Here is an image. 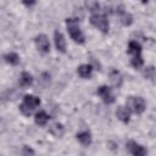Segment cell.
I'll use <instances>...</instances> for the list:
<instances>
[{
  "mask_svg": "<svg viewBox=\"0 0 156 156\" xmlns=\"http://www.w3.org/2000/svg\"><path fill=\"white\" fill-rule=\"evenodd\" d=\"M66 26H67L69 37L73 39V41L77 44H84L85 38L79 28V20L78 18H66Z\"/></svg>",
  "mask_w": 156,
  "mask_h": 156,
  "instance_id": "1",
  "label": "cell"
},
{
  "mask_svg": "<svg viewBox=\"0 0 156 156\" xmlns=\"http://www.w3.org/2000/svg\"><path fill=\"white\" fill-rule=\"evenodd\" d=\"M39 105H40V99L37 98L35 95L28 94V95H24L23 101H22V104L20 105V111H21L24 116H30L32 112H33Z\"/></svg>",
  "mask_w": 156,
  "mask_h": 156,
  "instance_id": "2",
  "label": "cell"
},
{
  "mask_svg": "<svg viewBox=\"0 0 156 156\" xmlns=\"http://www.w3.org/2000/svg\"><path fill=\"white\" fill-rule=\"evenodd\" d=\"M90 23L94 26V27H96L101 33H104V34H106V33H108V20H107V17H106V15L105 13H101V12H94V13H91V16H90Z\"/></svg>",
  "mask_w": 156,
  "mask_h": 156,
  "instance_id": "3",
  "label": "cell"
},
{
  "mask_svg": "<svg viewBox=\"0 0 156 156\" xmlns=\"http://www.w3.org/2000/svg\"><path fill=\"white\" fill-rule=\"evenodd\" d=\"M126 105H127V108L134 113H143L145 111V107H146V104H145V100L141 98V96H129L126 101Z\"/></svg>",
  "mask_w": 156,
  "mask_h": 156,
  "instance_id": "4",
  "label": "cell"
},
{
  "mask_svg": "<svg viewBox=\"0 0 156 156\" xmlns=\"http://www.w3.org/2000/svg\"><path fill=\"white\" fill-rule=\"evenodd\" d=\"M115 12H116V15L118 16V18H119V21H121V23H122L123 26H130V24L133 23V17H132V15L124 10L123 5H118V6L116 7Z\"/></svg>",
  "mask_w": 156,
  "mask_h": 156,
  "instance_id": "5",
  "label": "cell"
},
{
  "mask_svg": "<svg viewBox=\"0 0 156 156\" xmlns=\"http://www.w3.org/2000/svg\"><path fill=\"white\" fill-rule=\"evenodd\" d=\"M34 41H35V45H37V48H38V50L40 52L48 54L50 51V41H49V39H48V37L45 34L37 35Z\"/></svg>",
  "mask_w": 156,
  "mask_h": 156,
  "instance_id": "6",
  "label": "cell"
},
{
  "mask_svg": "<svg viewBox=\"0 0 156 156\" xmlns=\"http://www.w3.org/2000/svg\"><path fill=\"white\" fill-rule=\"evenodd\" d=\"M127 149L132 156H146V150L143 145L138 144L134 140H129L127 143Z\"/></svg>",
  "mask_w": 156,
  "mask_h": 156,
  "instance_id": "7",
  "label": "cell"
},
{
  "mask_svg": "<svg viewBox=\"0 0 156 156\" xmlns=\"http://www.w3.org/2000/svg\"><path fill=\"white\" fill-rule=\"evenodd\" d=\"M96 93H98V95L102 99V101L106 102V104H112V102L115 101V96H113L111 89H110L107 85H101V87H99V89H98Z\"/></svg>",
  "mask_w": 156,
  "mask_h": 156,
  "instance_id": "8",
  "label": "cell"
},
{
  "mask_svg": "<svg viewBox=\"0 0 156 156\" xmlns=\"http://www.w3.org/2000/svg\"><path fill=\"white\" fill-rule=\"evenodd\" d=\"M54 41H55V46L57 49V51L65 54L66 52V40L63 34L60 30H55L54 33Z\"/></svg>",
  "mask_w": 156,
  "mask_h": 156,
  "instance_id": "9",
  "label": "cell"
},
{
  "mask_svg": "<svg viewBox=\"0 0 156 156\" xmlns=\"http://www.w3.org/2000/svg\"><path fill=\"white\" fill-rule=\"evenodd\" d=\"M116 116L123 123H128L130 119V111L124 106H118L116 110Z\"/></svg>",
  "mask_w": 156,
  "mask_h": 156,
  "instance_id": "10",
  "label": "cell"
},
{
  "mask_svg": "<svg viewBox=\"0 0 156 156\" xmlns=\"http://www.w3.org/2000/svg\"><path fill=\"white\" fill-rule=\"evenodd\" d=\"M77 73L80 78L89 79L91 77V73H93V66L91 65H80L77 68Z\"/></svg>",
  "mask_w": 156,
  "mask_h": 156,
  "instance_id": "11",
  "label": "cell"
},
{
  "mask_svg": "<svg viewBox=\"0 0 156 156\" xmlns=\"http://www.w3.org/2000/svg\"><path fill=\"white\" fill-rule=\"evenodd\" d=\"M76 136H77V140L84 146H88L91 144V134L89 130H82V132L77 133Z\"/></svg>",
  "mask_w": 156,
  "mask_h": 156,
  "instance_id": "12",
  "label": "cell"
},
{
  "mask_svg": "<svg viewBox=\"0 0 156 156\" xmlns=\"http://www.w3.org/2000/svg\"><path fill=\"white\" fill-rule=\"evenodd\" d=\"M128 54L132 55V57L141 55V45L135 40L129 41V44H128Z\"/></svg>",
  "mask_w": 156,
  "mask_h": 156,
  "instance_id": "13",
  "label": "cell"
},
{
  "mask_svg": "<svg viewBox=\"0 0 156 156\" xmlns=\"http://www.w3.org/2000/svg\"><path fill=\"white\" fill-rule=\"evenodd\" d=\"M32 83H33V77H32V74L29 73V72H22L21 73V76H20V85L22 87V88H27V87H29V85H32Z\"/></svg>",
  "mask_w": 156,
  "mask_h": 156,
  "instance_id": "14",
  "label": "cell"
},
{
  "mask_svg": "<svg viewBox=\"0 0 156 156\" xmlns=\"http://www.w3.org/2000/svg\"><path fill=\"white\" fill-rule=\"evenodd\" d=\"M49 115L45 112V111H39V112H37L35 113V116H34V122H35V124H38V126H45L46 123H48V121H49Z\"/></svg>",
  "mask_w": 156,
  "mask_h": 156,
  "instance_id": "15",
  "label": "cell"
},
{
  "mask_svg": "<svg viewBox=\"0 0 156 156\" xmlns=\"http://www.w3.org/2000/svg\"><path fill=\"white\" fill-rule=\"evenodd\" d=\"M110 79H111V82H112V84L115 85V87H121L122 85V74L119 73V71H117V69H112L111 72H110Z\"/></svg>",
  "mask_w": 156,
  "mask_h": 156,
  "instance_id": "16",
  "label": "cell"
},
{
  "mask_svg": "<svg viewBox=\"0 0 156 156\" xmlns=\"http://www.w3.org/2000/svg\"><path fill=\"white\" fill-rule=\"evenodd\" d=\"M50 133L56 138H61L63 135V133H65V128H63V126L61 123H54L50 127Z\"/></svg>",
  "mask_w": 156,
  "mask_h": 156,
  "instance_id": "17",
  "label": "cell"
},
{
  "mask_svg": "<svg viewBox=\"0 0 156 156\" xmlns=\"http://www.w3.org/2000/svg\"><path fill=\"white\" fill-rule=\"evenodd\" d=\"M4 58H5V61H6L7 63L13 65V66H16V65H18V63H20V56H18L16 52L6 54V55L4 56Z\"/></svg>",
  "mask_w": 156,
  "mask_h": 156,
  "instance_id": "18",
  "label": "cell"
},
{
  "mask_svg": "<svg viewBox=\"0 0 156 156\" xmlns=\"http://www.w3.org/2000/svg\"><path fill=\"white\" fill-rule=\"evenodd\" d=\"M144 77L150 79V80H154V78H155V67L154 66H147L144 69Z\"/></svg>",
  "mask_w": 156,
  "mask_h": 156,
  "instance_id": "19",
  "label": "cell"
},
{
  "mask_svg": "<svg viewBox=\"0 0 156 156\" xmlns=\"http://www.w3.org/2000/svg\"><path fill=\"white\" fill-rule=\"evenodd\" d=\"M130 63H132V66H133L134 68H140V67L143 66V63H144V61H143V56L139 55V56H134V57H132Z\"/></svg>",
  "mask_w": 156,
  "mask_h": 156,
  "instance_id": "20",
  "label": "cell"
},
{
  "mask_svg": "<svg viewBox=\"0 0 156 156\" xmlns=\"http://www.w3.org/2000/svg\"><path fill=\"white\" fill-rule=\"evenodd\" d=\"M85 5H87V7L89 9V11H91L93 13H94V12H99L100 4H99L98 1H88Z\"/></svg>",
  "mask_w": 156,
  "mask_h": 156,
  "instance_id": "21",
  "label": "cell"
},
{
  "mask_svg": "<svg viewBox=\"0 0 156 156\" xmlns=\"http://www.w3.org/2000/svg\"><path fill=\"white\" fill-rule=\"evenodd\" d=\"M21 155H22V156H34L35 152H34V150H33L30 146L24 145V146L22 147V150H21Z\"/></svg>",
  "mask_w": 156,
  "mask_h": 156,
  "instance_id": "22",
  "label": "cell"
},
{
  "mask_svg": "<svg viewBox=\"0 0 156 156\" xmlns=\"http://www.w3.org/2000/svg\"><path fill=\"white\" fill-rule=\"evenodd\" d=\"M23 4H24V5H27V6H30V5H34L35 2H34V1H32V2H26V1H24Z\"/></svg>",
  "mask_w": 156,
  "mask_h": 156,
  "instance_id": "23",
  "label": "cell"
}]
</instances>
